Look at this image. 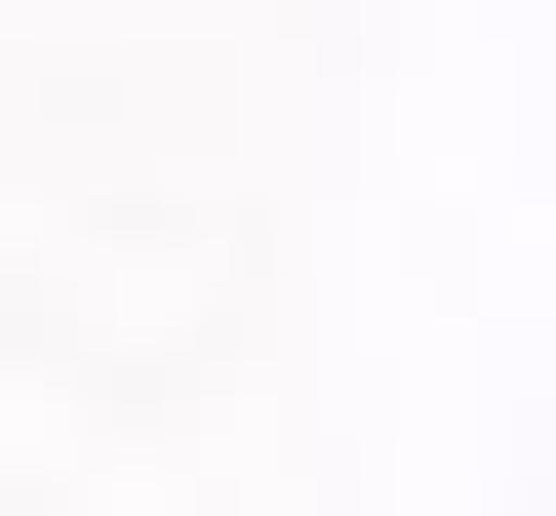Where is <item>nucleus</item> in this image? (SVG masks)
Masks as SVG:
<instances>
[]
</instances>
